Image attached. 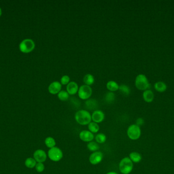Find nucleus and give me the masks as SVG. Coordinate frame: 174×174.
Returning a JSON list of instances; mask_svg holds the SVG:
<instances>
[{"label": "nucleus", "mask_w": 174, "mask_h": 174, "mask_svg": "<svg viewBox=\"0 0 174 174\" xmlns=\"http://www.w3.org/2000/svg\"><path fill=\"white\" fill-rule=\"evenodd\" d=\"M87 148L90 151L95 152L96 151H98L100 147L98 143L95 142H89L87 145Z\"/></svg>", "instance_id": "nucleus-18"}, {"label": "nucleus", "mask_w": 174, "mask_h": 174, "mask_svg": "<svg viewBox=\"0 0 174 174\" xmlns=\"http://www.w3.org/2000/svg\"><path fill=\"white\" fill-rule=\"evenodd\" d=\"M92 94V89L90 86L88 85H82L78 89V97L82 100L88 99L90 98Z\"/></svg>", "instance_id": "nucleus-7"}, {"label": "nucleus", "mask_w": 174, "mask_h": 174, "mask_svg": "<svg viewBox=\"0 0 174 174\" xmlns=\"http://www.w3.org/2000/svg\"><path fill=\"white\" fill-rule=\"evenodd\" d=\"M92 121L96 123H100L103 121L105 118V115L103 111L100 110H95L92 114Z\"/></svg>", "instance_id": "nucleus-11"}, {"label": "nucleus", "mask_w": 174, "mask_h": 174, "mask_svg": "<svg viewBox=\"0 0 174 174\" xmlns=\"http://www.w3.org/2000/svg\"><path fill=\"white\" fill-rule=\"evenodd\" d=\"M135 84L136 88L141 91H146L150 87V84H149L147 77L143 74L138 75L136 77Z\"/></svg>", "instance_id": "nucleus-4"}, {"label": "nucleus", "mask_w": 174, "mask_h": 174, "mask_svg": "<svg viewBox=\"0 0 174 174\" xmlns=\"http://www.w3.org/2000/svg\"><path fill=\"white\" fill-rule=\"evenodd\" d=\"M130 159L134 163H138L141 161L142 157L141 155L139 153L136 152H133L129 154Z\"/></svg>", "instance_id": "nucleus-15"}, {"label": "nucleus", "mask_w": 174, "mask_h": 174, "mask_svg": "<svg viewBox=\"0 0 174 174\" xmlns=\"http://www.w3.org/2000/svg\"><path fill=\"white\" fill-rule=\"evenodd\" d=\"M119 89L123 94L125 96H128L130 93V89L129 88V87L127 85H125V84H122L120 85Z\"/></svg>", "instance_id": "nucleus-26"}, {"label": "nucleus", "mask_w": 174, "mask_h": 174, "mask_svg": "<svg viewBox=\"0 0 174 174\" xmlns=\"http://www.w3.org/2000/svg\"><path fill=\"white\" fill-rule=\"evenodd\" d=\"M127 136L130 140H137L141 135V130L140 127L136 124H133L128 128L127 131Z\"/></svg>", "instance_id": "nucleus-5"}, {"label": "nucleus", "mask_w": 174, "mask_h": 174, "mask_svg": "<svg viewBox=\"0 0 174 174\" xmlns=\"http://www.w3.org/2000/svg\"><path fill=\"white\" fill-rule=\"evenodd\" d=\"M106 174H118L117 173L115 172H110L107 173Z\"/></svg>", "instance_id": "nucleus-31"}, {"label": "nucleus", "mask_w": 174, "mask_h": 174, "mask_svg": "<svg viewBox=\"0 0 174 174\" xmlns=\"http://www.w3.org/2000/svg\"><path fill=\"white\" fill-rule=\"evenodd\" d=\"M119 168L122 174H129L133 168V162L129 157H124L120 161Z\"/></svg>", "instance_id": "nucleus-2"}, {"label": "nucleus", "mask_w": 174, "mask_h": 174, "mask_svg": "<svg viewBox=\"0 0 174 174\" xmlns=\"http://www.w3.org/2000/svg\"><path fill=\"white\" fill-rule=\"evenodd\" d=\"M154 87L156 91L159 92H163L167 89V86L164 82L162 81L157 82L154 85Z\"/></svg>", "instance_id": "nucleus-20"}, {"label": "nucleus", "mask_w": 174, "mask_h": 174, "mask_svg": "<svg viewBox=\"0 0 174 174\" xmlns=\"http://www.w3.org/2000/svg\"><path fill=\"white\" fill-rule=\"evenodd\" d=\"M75 120L80 125H87L91 123L92 116L89 111L86 110H80L77 111L75 114Z\"/></svg>", "instance_id": "nucleus-1"}, {"label": "nucleus", "mask_w": 174, "mask_h": 174, "mask_svg": "<svg viewBox=\"0 0 174 174\" xmlns=\"http://www.w3.org/2000/svg\"><path fill=\"white\" fill-rule=\"evenodd\" d=\"M86 106L87 108L90 110H94L96 109L97 106V103L96 100L93 99L87 100L85 103Z\"/></svg>", "instance_id": "nucleus-23"}, {"label": "nucleus", "mask_w": 174, "mask_h": 174, "mask_svg": "<svg viewBox=\"0 0 174 174\" xmlns=\"http://www.w3.org/2000/svg\"><path fill=\"white\" fill-rule=\"evenodd\" d=\"M35 47L34 41L31 39H25L22 41L19 45V49L23 53H29L33 51Z\"/></svg>", "instance_id": "nucleus-3"}, {"label": "nucleus", "mask_w": 174, "mask_h": 174, "mask_svg": "<svg viewBox=\"0 0 174 174\" xmlns=\"http://www.w3.org/2000/svg\"><path fill=\"white\" fill-rule=\"evenodd\" d=\"M48 156L51 161L58 162L62 159L63 157V153L59 148L54 147L49 149L48 151Z\"/></svg>", "instance_id": "nucleus-6"}, {"label": "nucleus", "mask_w": 174, "mask_h": 174, "mask_svg": "<svg viewBox=\"0 0 174 174\" xmlns=\"http://www.w3.org/2000/svg\"><path fill=\"white\" fill-rule=\"evenodd\" d=\"M104 158V155L102 152L96 151L93 152L89 157V162L93 165H96L100 163Z\"/></svg>", "instance_id": "nucleus-8"}, {"label": "nucleus", "mask_w": 174, "mask_h": 174, "mask_svg": "<svg viewBox=\"0 0 174 174\" xmlns=\"http://www.w3.org/2000/svg\"><path fill=\"white\" fill-rule=\"evenodd\" d=\"M95 141L98 143H104L107 140V136L102 133H100L95 136Z\"/></svg>", "instance_id": "nucleus-24"}, {"label": "nucleus", "mask_w": 174, "mask_h": 174, "mask_svg": "<svg viewBox=\"0 0 174 174\" xmlns=\"http://www.w3.org/2000/svg\"><path fill=\"white\" fill-rule=\"evenodd\" d=\"M79 137L82 141L87 143L92 142L94 138V135L93 133L88 130L82 131L80 133Z\"/></svg>", "instance_id": "nucleus-10"}, {"label": "nucleus", "mask_w": 174, "mask_h": 174, "mask_svg": "<svg viewBox=\"0 0 174 174\" xmlns=\"http://www.w3.org/2000/svg\"><path fill=\"white\" fill-rule=\"evenodd\" d=\"M83 82L85 84V85H92L94 83V78L93 75L91 74L86 75L85 77H83Z\"/></svg>", "instance_id": "nucleus-19"}, {"label": "nucleus", "mask_w": 174, "mask_h": 174, "mask_svg": "<svg viewBox=\"0 0 174 174\" xmlns=\"http://www.w3.org/2000/svg\"><path fill=\"white\" fill-rule=\"evenodd\" d=\"M78 84L74 81L70 82L68 84H67L66 89L68 94L70 95H74L78 92Z\"/></svg>", "instance_id": "nucleus-13"}, {"label": "nucleus", "mask_w": 174, "mask_h": 174, "mask_svg": "<svg viewBox=\"0 0 174 174\" xmlns=\"http://www.w3.org/2000/svg\"><path fill=\"white\" fill-rule=\"evenodd\" d=\"M115 99V96L112 92H109L105 94V101L107 103H111L114 101Z\"/></svg>", "instance_id": "nucleus-27"}, {"label": "nucleus", "mask_w": 174, "mask_h": 174, "mask_svg": "<svg viewBox=\"0 0 174 174\" xmlns=\"http://www.w3.org/2000/svg\"><path fill=\"white\" fill-rule=\"evenodd\" d=\"M62 84L58 81H54L50 84L49 86L48 90L49 93L51 94H58V93L61 91Z\"/></svg>", "instance_id": "nucleus-12"}, {"label": "nucleus", "mask_w": 174, "mask_h": 174, "mask_svg": "<svg viewBox=\"0 0 174 174\" xmlns=\"http://www.w3.org/2000/svg\"><path fill=\"white\" fill-rule=\"evenodd\" d=\"M2 9H1V7H0V16H1V15H2Z\"/></svg>", "instance_id": "nucleus-32"}, {"label": "nucleus", "mask_w": 174, "mask_h": 174, "mask_svg": "<svg viewBox=\"0 0 174 174\" xmlns=\"http://www.w3.org/2000/svg\"><path fill=\"white\" fill-rule=\"evenodd\" d=\"M88 129L89 131L92 133H96L99 131V126L98 125V124L91 121L88 125Z\"/></svg>", "instance_id": "nucleus-21"}, {"label": "nucleus", "mask_w": 174, "mask_h": 174, "mask_svg": "<svg viewBox=\"0 0 174 174\" xmlns=\"http://www.w3.org/2000/svg\"><path fill=\"white\" fill-rule=\"evenodd\" d=\"M107 88L111 92L118 91L119 88V85L114 81H109L107 84Z\"/></svg>", "instance_id": "nucleus-16"}, {"label": "nucleus", "mask_w": 174, "mask_h": 174, "mask_svg": "<svg viewBox=\"0 0 174 174\" xmlns=\"http://www.w3.org/2000/svg\"><path fill=\"white\" fill-rule=\"evenodd\" d=\"M44 143H45L46 146L49 149L56 147V142L54 138L51 137V136L46 138L45 141H44Z\"/></svg>", "instance_id": "nucleus-17"}, {"label": "nucleus", "mask_w": 174, "mask_h": 174, "mask_svg": "<svg viewBox=\"0 0 174 174\" xmlns=\"http://www.w3.org/2000/svg\"><path fill=\"white\" fill-rule=\"evenodd\" d=\"M35 169L37 172L42 173L44 170L45 167L43 163H37L35 166Z\"/></svg>", "instance_id": "nucleus-28"}, {"label": "nucleus", "mask_w": 174, "mask_h": 174, "mask_svg": "<svg viewBox=\"0 0 174 174\" xmlns=\"http://www.w3.org/2000/svg\"><path fill=\"white\" fill-rule=\"evenodd\" d=\"M143 96L145 101L148 103H150L152 102L154 99V94L152 91L149 89L145 91L143 94Z\"/></svg>", "instance_id": "nucleus-14"}, {"label": "nucleus", "mask_w": 174, "mask_h": 174, "mask_svg": "<svg viewBox=\"0 0 174 174\" xmlns=\"http://www.w3.org/2000/svg\"><path fill=\"white\" fill-rule=\"evenodd\" d=\"M144 124V120L142 118H138L136 121V125L140 127L141 126L143 125Z\"/></svg>", "instance_id": "nucleus-30"}, {"label": "nucleus", "mask_w": 174, "mask_h": 174, "mask_svg": "<svg viewBox=\"0 0 174 174\" xmlns=\"http://www.w3.org/2000/svg\"><path fill=\"white\" fill-rule=\"evenodd\" d=\"M36 161L34 159V158L29 157L26 159L25 162V167H27L29 169H32L35 167L36 165Z\"/></svg>", "instance_id": "nucleus-22"}, {"label": "nucleus", "mask_w": 174, "mask_h": 174, "mask_svg": "<svg viewBox=\"0 0 174 174\" xmlns=\"http://www.w3.org/2000/svg\"><path fill=\"white\" fill-rule=\"evenodd\" d=\"M70 82V77L67 75H64L61 79V84L63 85H67Z\"/></svg>", "instance_id": "nucleus-29"}, {"label": "nucleus", "mask_w": 174, "mask_h": 174, "mask_svg": "<svg viewBox=\"0 0 174 174\" xmlns=\"http://www.w3.org/2000/svg\"><path fill=\"white\" fill-rule=\"evenodd\" d=\"M33 157L38 163H44L47 159L46 153L41 149H38L35 151L33 154Z\"/></svg>", "instance_id": "nucleus-9"}, {"label": "nucleus", "mask_w": 174, "mask_h": 174, "mask_svg": "<svg viewBox=\"0 0 174 174\" xmlns=\"http://www.w3.org/2000/svg\"><path fill=\"white\" fill-rule=\"evenodd\" d=\"M69 94L67 91H61L58 94V97L61 101H65L69 99Z\"/></svg>", "instance_id": "nucleus-25"}]
</instances>
